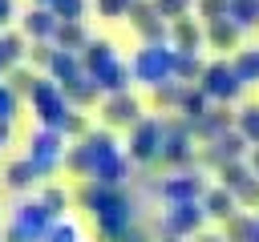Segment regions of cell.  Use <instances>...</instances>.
<instances>
[{
    "mask_svg": "<svg viewBox=\"0 0 259 242\" xmlns=\"http://www.w3.org/2000/svg\"><path fill=\"white\" fill-rule=\"evenodd\" d=\"M32 101H36L45 125H65V117H69V109H65V89H57L53 81H36Z\"/></svg>",
    "mask_w": 259,
    "mask_h": 242,
    "instance_id": "6da1fadb",
    "label": "cell"
},
{
    "mask_svg": "<svg viewBox=\"0 0 259 242\" xmlns=\"http://www.w3.org/2000/svg\"><path fill=\"white\" fill-rule=\"evenodd\" d=\"M28 161H32L36 173L53 169V165L61 161V137H57L53 129H40V133L32 137V153H28Z\"/></svg>",
    "mask_w": 259,
    "mask_h": 242,
    "instance_id": "7a4b0ae2",
    "label": "cell"
},
{
    "mask_svg": "<svg viewBox=\"0 0 259 242\" xmlns=\"http://www.w3.org/2000/svg\"><path fill=\"white\" fill-rule=\"evenodd\" d=\"M134 69H138V77H142V81H158V77H166L170 56H166L162 48H146V52L134 60Z\"/></svg>",
    "mask_w": 259,
    "mask_h": 242,
    "instance_id": "3957f363",
    "label": "cell"
},
{
    "mask_svg": "<svg viewBox=\"0 0 259 242\" xmlns=\"http://www.w3.org/2000/svg\"><path fill=\"white\" fill-rule=\"evenodd\" d=\"M105 117L113 121V125H130L134 117H138V105L121 93V97H109V105H105Z\"/></svg>",
    "mask_w": 259,
    "mask_h": 242,
    "instance_id": "277c9868",
    "label": "cell"
},
{
    "mask_svg": "<svg viewBox=\"0 0 259 242\" xmlns=\"http://www.w3.org/2000/svg\"><path fill=\"white\" fill-rule=\"evenodd\" d=\"M24 28H28L32 36H53V32H57V12H45V8H36V12H28Z\"/></svg>",
    "mask_w": 259,
    "mask_h": 242,
    "instance_id": "5b68a950",
    "label": "cell"
},
{
    "mask_svg": "<svg viewBox=\"0 0 259 242\" xmlns=\"http://www.w3.org/2000/svg\"><path fill=\"white\" fill-rule=\"evenodd\" d=\"M158 149V125H138V137H134V153L138 157H150Z\"/></svg>",
    "mask_w": 259,
    "mask_h": 242,
    "instance_id": "8992f818",
    "label": "cell"
},
{
    "mask_svg": "<svg viewBox=\"0 0 259 242\" xmlns=\"http://www.w3.org/2000/svg\"><path fill=\"white\" fill-rule=\"evenodd\" d=\"M32 173H36L32 161H16V165L8 169V186H12V190H24V186L32 182Z\"/></svg>",
    "mask_w": 259,
    "mask_h": 242,
    "instance_id": "52a82bcc",
    "label": "cell"
},
{
    "mask_svg": "<svg viewBox=\"0 0 259 242\" xmlns=\"http://www.w3.org/2000/svg\"><path fill=\"white\" fill-rule=\"evenodd\" d=\"M77 238H81V234H77L73 222H53L49 234H45V242H77Z\"/></svg>",
    "mask_w": 259,
    "mask_h": 242,
    "instance_id": "ba28073f",
    "label": "cell"
},
{
    "mask_svg": "<svg viewBox=\"0 0 259 242\" xmlns=\"http://www.w3.org/2000/svg\"><path fill=\"white\" fill-rule=\"evenodd\" d=\"M20 52H24V40H20V36H4V40H0V60H4V65H12Z\"/></svg>",
    "mask_w": 259,
    "mask_h": 242,
    "instance_id": "9c48e42d",
    "label": "cell"
},
{
    "mask_svg": "<svg viewBox=\"0 0 259 242\" xmlns=\"http://www.w3.org/2000/svg\"><path fill=\"white\" fill-rule=\"evenodd\" d=\"M53 4V12H61L65 20H77L81 16V0H49Z\"/></svg>",
    "mask_w": 259,
    "mask_h": 242,
    "instance_id": "30bf717a",
    "label": "cell"
},
{
    "mask_svg": "<svg viewBox=\"0 0 259 242\" xmlns=\"http://www.w3.org/2000/svg\"><path fill=\"white\" fill-rule=\"evenodd\" d=\"M36 89V81H32V73H24V69H16L12 73V93H32Z\"/></svg>",
    "mask_w": 259,
    "mask_h": 242,
    "instance_id": "8fae6325",
    "label": "cell"
},
{
    "mask_svg": "<svg viewBox=\"0 0 259 242\" xmlns=\"http://www.w3.org/2000/svg\"><path fill=\"white\" fill-rule=\"evenodd\" d=\"M12 109H16V93H12L8 85H0V121H8Z\"/></svg>",
    "mask_w": 259,
    "mask_h": 242,
    "instance_id": "7c38bea8",
    "label": "cell"
},
{
    "mask_svg": "<svg viewBox=\"0 0 259 242\" xmlns=\"http://www.w3.org/2000/svg\"><path fill=\"white\" fill-rule=\"evenodd\" d=\"M45 206H49L53 214H61V206H65V194H61V190H49V194H45Z\"/></svg>",
    "mask_w": 259,
    "mask_h": 242,
    "instance_id": "4fadbf2b",
    "label": "cell"
},
{
    "mask_svg": "<svg viewBox=\"0 0 259 242\" xmlns=\"http://www.w3.org/2000/svg\"><path fill=\"white\" fill-rule=\"evenodd\" d=\"M8 16H12V0H0V24H8Z\"/></svg>",
    "mask_w": 259,
    "mask_h": 242,
    "instance_id": "5bb4252c",
    "label": "cell"
},
{
    "mask_svg": "<svg viewBox=\"0 0 259 242\" xmlns=\"http://www.w3.org/2000/svg\"><path fill=\"white\" fill-rule=\"evenodd\" d=\"M8 141V121H0V145Z\"/></svg>",
    "mask_w": 259,
    "mask_h": 242,
    "instance_id": "9a60e30c",
    "label": "cell"
},
{
    "mask_svg": "<svg viewBox=\"0 0 259 242\" xmlns=\"http://www.w3.org/2000/svg\"><path fill=\"white\" fill-rule=\"evenodd\" d=\"M45 4H49V0H45Z\"/></svg>",
    "mask_w": 259,
    "mask_h": 242,
    "instance_id": "2e32d148",
    "label": "cell"
}]
</instances>
